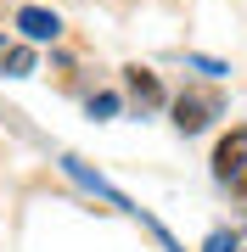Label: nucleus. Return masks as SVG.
Wrapping results in <instances>:
<instances>
[{"label":"nucleus","instance_id":"f257e3e1","mask_svg":"<svg viewBox=\"0 0 247 252\" xmlns=\"http://www.w3.org/2000/svg\"><path fill=\"white\" fill-rule=\"evenodd\" d=\"M17 28H23V39L45 45V39L62 34V17H56V11H45V6H23V11H17Z\"/></svg>","mask_w":247,"mask_h":252},{"label":"nucleus","instance_id":"f03ea898","mask_svg":"<svg viewBox=\"0 0 247 252\" xmlns=\"http://www.w3.org/2000/svg\"><path fill=\"white\" fill-rule=\"evenodd\" d=\"M247 162V129H236L230 140H219V152H213V180H236Z\"/></svg>","mask_w":247,"mask_h":252},{"label":"nucleus","instance_id":"7ed1b4c3","mask_svg":"<svg viewBox=\"0 0 247 252\" xmlns=\"http://www.w3.org/2000/svg\"><path fill=\"white\" fill-rule=\"evenodd\" d=\"M208 118H213V101H202V95H180L174 101V129L180 135H197Z\"/></svg>","mask_w":247,"mask_h":252},{"label":"nucleus","instance_id":"20e7f679","mask_svg":"<svg viewBox=\"0 0 247 252\" xmlns=\"http://www.w3.org/2000/svg\"><path fill=\"white\" fill-rule=\"evenodd\" d=\"M129 90H135L141 101H152V107H157V101H163V90H157V79H152L146 67H129Z\"/></svg>","mask_w":247,"mask_h":252},{"label":"nucleus","instance_id":"39448f33","mask_svg":"<svg viewBox=\"0 0 247 252\" xmlns=\"http://www.w3.org/2000/svg\"><path fill=\"white\" fill-rule=\"evenodd\" d=\"M6 73H11V79L34 73V51H11V56H6Z\"/></svg>","mask_w":247,"mask_h":252},{"label":"nucleus","instance_id":"423d86ee","mask_svg":"<svg viewBox=\"0 0 247 252\" xmlns=\"http://www.w3.org/2000/svg\"><path fill=\"white\" fill-rule=\"evenodd\" d=\"M202 252H236V235H230V230H213V235H208V247H202Z\"/></svg>","mask_w":247,"mask_h":252},{"label":"nucleus","instance_id":"0eeeda50","mask_svg":"<svg viewBox=\"0 0 247 252\" xmlns=\"http://www.w3.org/2000/svg\"><path fill=\"white\" fill-rule=\"evenodd\" d=\"M118 112V95H90V118H112Z\"/></svg>","mask_w":247,"mask_h":252},{"label":"nucleus","instance_id":"6e6552de","mask_svg":"<svg viewBox=\"0 0 247 252\" xmlns=\"http://www.w3.org/2000/svg\"><path fill=\"white\" fill-rule=\"evenodd\" d=\"M191 62H197L202 73H208V79H225V62H208V56H191Z\"/></svg>","mask_w":247,"mask_h":252}]
</instances>
